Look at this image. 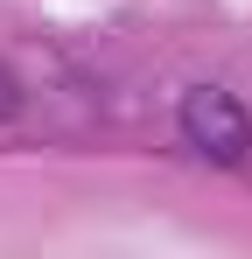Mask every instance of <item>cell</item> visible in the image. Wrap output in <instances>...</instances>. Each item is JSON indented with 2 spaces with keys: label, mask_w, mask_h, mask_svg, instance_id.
Listing matches in <instances>:
<instances>
[{
  "label": "cell",
  "mask_w": 252,
  "mask_h": 259,
  "mask_svg": "<svg viewBox=\"0 0 252 259\" xmlns=\"http://www.w3.org/2000/svg\"><path fill=\"white\" fill-rule=\"evenodd\" d=\"M182 140L203 154V161H217V168H238L252 154V112L231 98L224 84H196V91H182Z\"/></svg>",
  "instance_id": "cell-1"
}]
</instances>
